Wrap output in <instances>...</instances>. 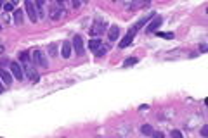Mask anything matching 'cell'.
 Here are the masks:
<instances>
[{"label": "cell", "mask_w": 208, "mask_h": 138, "mask_svg": "<svg viewBox=\"0 0 208 138\" xmlns=\"http://www.w3.org/2000/svg\"><path fill=\"white\" fill-rule=\"evenodd\" d=\"M31 62L35 64V66H38V67H47L49 62H47V59H45V53L42 52V50H33V55H31Z\"/></svg>", "instance_id": "obj_1"}, {"label": "cell", "mask_w": 208, "mask_h": 138, "mask_svg": "<svg viewBox=\"0 0 208 138\" xmlns=\"http://www.w3.org/2000/svg\"><path fill=\"white\" fill-rule=\"evenodd\" d=\"M24 7H26V12H28L30 21L37 22L38 21V11H37V7H35V4H33L31 0H24Z\"/></svg>", "instance_id": "obj_2"}, {"label": "cell", "mask_w": 208, "mask_h": 138, "mask_svg": "<svg viewBox=\"0 0 208 138\" xmlns=\"http://www.w3.org/2000/svg\"><path fill=\"white\" fill-rule=\"evenodd\" d=\"M135 33H137V28L135 26H132L130 29L127 31V35L123 36V40L120 42V48H125V47H128L130 43L133 42V36H135Z\"/></svg>", "instance_id": "obj_3"}, {"label": "cell", "mask_w": 208, "mask_h": 138, "mask_svg": "<svg viewBox=\"0 0 208 138\" xmlns=\"http://www.w3.org/2000/svg\"><path fill=\"white\" fill-rule=\"evenodd\" d=\"M71 45H73V48H75L76 55H83L85 53V47H83V40H82L80 35H75L73 36V42H71Z\"/></svg>", "instance_id": "obj_4"}, {"label": "cell", "mask_w": 208, "mask_h": 138, "mask_svg": "<svg viewBox=\"0 0 208 138\" xmlns=\"http://www.w3.org/2000/svg\"><path fill=\"white\" fill-rule=\"evenodd\" d=\"M9 66H11V74L14 76L17 81H21L23 78H24V71H23V67L19 66V62H14V60H12Z\"/></svg>", "instance_id": "obj_5"}, {"label": "cell", "mask_w": 208, "mask_h": 138, "mask_svg": "<svg viewBox=\"0 0 208 138\" xmlns=\"http://www.w3.org/2000/svg\"><path fill=\"white\" fill-rule=\"evenodd\" d=\"M23 69H24V73L28 74V78L31 81H35V83H38V80H40V76H38V73L35 71V67H33V64L31 62H28L23 66Z\"/></svg>", "instance_id": "obj_6"}, {"label": "cell", "mask_w": 208, "mask_h": 138, "mask_svg": "<svg viewBox=\"0 0 208 138\" xmlns=\"http://www.w3.org/2000/svg\"><path fill=\"white\" fill-rule=\"evenodd\" d=\"M106 28H108V24L102 19H99V21H94V24H92V29H90V33L92 35H102V33L106 31Z\"/></svg>", "instance_id": "obj_7"}, {"label": "cell", "mask_w": 208, "mask_h": 138, "mask_svg": "<svg viewBox=\"0 0 208 138\" xmlns=\"http://www.w3.org/2000/svg\"><path fill=\"white\" fill-rule=\"evenodd\" d=\"M161 22H163V19H161L160 16H155V19H153V21H151L149 24H148V31H149V33L156 31V29H158V28L161 26Z\"/></svg>", "instance_id": "obj_8"}, {"label": "cell", "mask_w": 208, "mask_h": 138, "mask_svg": "<svg viewBox=\"0 0 208 138\" xmlns=\"http://www.w3.org/2000/svg\"><path fill=\"white\" fill-rule=\"evenodd\" d=\"M0 80H2V83H5L7 86L12 83V74L9 73V71H5V69L0 67Z\"/></svg>", "instance_id": "obj_9"}, {"label": "cell", "mask_w": 208, "mask_h": 138, "mask_svg": "<svg viewBox=\"0 0 208 138\" xmlns=\"http://www.w3.org/2000/svg\"><path fill=\"white\" fill-rule=\"evenodd\" d=\"M71 52H73V45H71L69 42H64L63 43V50H61V55H63L64 59H69Z\"/></svg>", "instance_id": "obj_10"}, {"label": "cell", "mask_w": 208, "mask_h": 138, "mask_svg": "<svg viewBox=\"0 0 208 138\" xmlns=\"http://www.w3.org/2000/svg\"><path fill=\"white\" fill-rule=\"evenodd\" d=\"M118 36H120V28H118V26H111V29L108 31V38H109V42H116Z\"/></svg>", "instance_id": "obj_11"}, {"label": "cell", "mask_w": 208, "mask_h": 138, "mask_svg": "<svg viewBox=\"0 0 208 138\" xmlns=\"http://www.w3.org/2000/svg\"><path fill=\"white\" fill-rule=\"evenodd\" d=\"M101 47H102V42L99 40V38H92L90 42H89V48H90V50H92L94 53H96Z\"/></svg>", "instance_id": "obj_12"}, {"label": "cell", "mask_w": 208, "mask_h": 138, "mask_svg": "<svg viewBox=\"0 0 208 138\" xmlns=\"http://www.w3.org/2000/svg\"><path fill=\"white\" fill-rule=\"evenodd\" d=\"M63 9H59V7H50V17H52L54 21H57V19H61V14H63Z\"/></svg>", "instance_id": "obj_13"}, {"label": "cell", "mask_w": 208, "mask_h": 138, "mask_svg": "<svg viewBox=\"0 0 208 138\" xmlns=\"http://www.w3.org/2000/svg\"><path fill=\"white\" fill-rule=\"evenodd\" d=\"M23 14H24V12L19 11V9L14 11V24H16V26H21L23 24Z\"/></svg>", "instance_id": "obj_14"}, {"label": "cell", "mask_w": 208, "mask_h": 138, "mask_svg": "<svg viewBox=\"0 0 208 138\" xmlns=\"http://www.w3.org/2000/svg\"><path fill=\"white\" fill-rule=\"evenodd\" d=\"M140 133H142V135H146V136H153L155 129H153V126H151V124H142V128H140Z\"/></svg>", "instance_id": "obj_15"}, {"label": "cell", "mask_w": 208, "mask_h": 138, "mask_svg": "<svg viewBox=\"0 0 208 138\" xmlns=\"http://www.w3.org/2000/svg\"><path fill=\"white\" fill-rule=\"evenodd\" d=\"M19 59H21L23 66H24V64H28V62H31V55H30V52H26V50H23V52L19 53Z\"/></svg>", "instance_id": "obj_16"}, {"label": "cell", "mask_w": 208, "mask_h": 138, "mask_svg": "<svg viewBox=\"0 0 208 138\" xmlns=\"http://www.w3.org/2000/svg\"><path fill=\"white\" fill-rule=\"evenodd\" d=\"M49 53H50L52 57L57 55V45H56V43H50V45H49Z\"/></svg>", "instance_id": "obj_17"}, {"label": "cell", "mask_w": 208, "mask_h": 138, "mask_svg": "<svg viewBox=\"0 0 208 138\" xmlns=\"http://www.w3.org/2000/svg\"><path fill=\"white\" fill-rule=\"evenodd\" d=\"M160 38H166V40H172L173 38V33H165V31H158L156 33Z\"/></svg>", "instance_id": "obj_18"}, {"label": "cell", "mask_w": 208, "mask_h": 138, "mask_svg": "<svg viewBox=\"0 0 208 138\" xmlns=\"http://www.w3.org/2000/svg\"><path fill=\"white\" fill-rule=\"evenodd\" d=\"M137 62H139L137 57H130V59H127V60H125V64H123V66H125V67H128V66H133V64H137Z\"/></svg>", "instance_id": "obj_19"}, {"label": "cell", "mask_w": 208, "mask_h": 138, "mask_svg": "<svg viewBox=\"0 0 208 138\" xmlns=\"http://www.w3.org/2000/svg\"><path fill=\"white\" fill-rule=\"evenodd\" d=\"M106 52H108V48L104 47V45H102V47L96 52V55H97V57H104V55H106Z\"/></svg>", "instance_id": "obj_20"}, {"label": "cell", "mask_w": 208, "mask_h": 138, "mask_svg": "<svg viewBox=\"0 0 208 138\" xmlns=\"http://www.w3.org/2000/svg\"><path fill=\"white\" fill-rule=\"evenodd\" d=\"M148 19H149V17H144V19H140V21H139L137 24H133V26L137 28V31H139V29H140V28H142V26H144L146 22H148Z\"/></svg>", "instance_id": "obj_21"}, {"label": "cell", "mask_w": 208, "mask_h": 138, "mask_svg": "<svg viewBox=\"0 0 208 138\" xmlns=\"http://www.w3.org/2000/svg\"><path fill=\"white\" fill-rule=\"evenodd\" d=\"M172 136H173V138H182V131H179V129H173V131H172Z\"/></svg>", "instance_id": "obj_22"}, {"label": "cell", "mask_w": 208, "mask_h": 138, "mask_svg": "<svg viewBox=\"0 0 208 138\" xmlns=\"http://www.w3.org/2000/svg\"><path fill=\"white\" fill-rule=\"evenodd\" d=\"M4 9H5L7 12H12V9H14V4H11V2H9V4H5V5H4Z\"/></svg>", "instance_id": "obj_23"}, {"label": "cell", "mask_w": 208, "mask_h": 138, "mask_svg": "<svg viewBox=\"0 0 208 138\" xmlns=\"http://www.w3.org/2000/svg\"><path fill=\"white\" fill-rule=\"evenodd\" d=\"M35 4H37V7H38V9H42V5L45 4V0H35Z\"/></svg>", "instance_id": "obj_24"}, {"label": "cell", "mask_w": 208, "mask_h": 138, "mask_svg": "<svg viewBox=\"0 0 208 138\" xmlns=\"http://www.w3.org/2000/svg\"><path fill=\"white\" fill-rule=\"evenodd\" d=\"M80 5H82V0H73V7H75V9H78Z\"/></svg>", "instance_id": "obj_25"}, {"label": "cell", "mask_w": 208, "mask_h": 138, "mask_svg": "<svg viewBox=\"0 0 208 138\" xmlns=\"http://www.w3.org/2000/svg\"><path fill=\"white\" fill-rule=\"evenodd\" d=\"M201 135H203V136H206V135H208V128H206V126H203V129H201Z\"/></svg>", "instance_id": "obj_26"}, {"label": "cell", "mask_w": 208, "mask_h": 138, "mask_svg": "<svg viewBox=\"0 0 208 138\" xmlns=\"http://www.w3.org/2000/svg\"><path fill=\"white\" fill-rule=\"evenodd\" d=\"M199 50H201V52H206V45H205V43H203L201 47H199Z\"/></svg>", "instance_id": "obj_27"}, {"label": "cell", "mask_w": 208, "mask_h": 138, "mask_svg": "<svg viewBox=\"0 0 208 138\" xmlns=\"http://www.w3.org/2000/svg\"><path fill=\"white\" fill-rule=\"evenodd\" d=\"M56 2H57V4H63V2H66V0H56Z\"/></svg>", "instance_id": "obj_28"}, {"label": "cell", "mask_w": 208, "mask_h": 138, "mask_svg": "<svg viewBox=\"0 0 208 138\" xmlns=\"http://www.w3.org/2000/svg\"><path fill=\"white\" fill-rule=\"evenodd\" d=\"M17 2H19V0H11V4H17Z\"/></svg>", "instance_id": "obj_29"}, {"label": "cell", "mask_w": 208, "mask_h": 138, "mask_svg": "<svg viewBox=\"0 0 208 138\" xmlns=\"http://www.w3.org/2000/svg\"><path fill=\"white\" fill-rule=\"evenodd\" d=\"M2 7H4V5H2V0H0V9H2Z\"/></svg>", "instance_id": "obj_30"}, {"label": "cell", "mask_w": 208, "mask_h": 138, "mask_svg": "<svg viewBox=\"0 0 208 138\" xmlns=\"http://www.w3.org/2000/svg\"><path fill=\"white\" fill-rule=\"evenodd\" d=\"M82 2H83V4H87V2H89V0H82Z\"/></svg>", "instance_id": "obj_31"}, {"label": "cell", "mask_w": 208, "mask_h": 138, "mask_svg": "<svg viewBox=\"0 0 208 138\" xmlns=\"http://www.w3.org/2000/svg\"><path fill=\"white\" fill-rule=\"evenodd\" d=\"M2 90H4V88H2V86H0V91H2Z\"/></svg>", "instance_id": "obj_32"}, {"label": "cell", "mask_w": 208, "mask_h": 138, "mask_svg": "<svg viewBox=\"0 0 208 138\" xmlns=\"http://www.w3.org/2000/svg\"><path fill=\"white\" fill-rule=\"evenodd\" d=\"M0 29H2V24H0Z\"/></svg>", "instance_id": "obj_33"}]
</instances>
